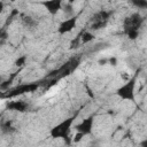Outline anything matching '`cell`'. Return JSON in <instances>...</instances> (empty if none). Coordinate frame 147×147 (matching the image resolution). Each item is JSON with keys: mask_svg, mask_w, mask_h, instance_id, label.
Segmentation results:
<instances>
[{"mask_svg": "<svg viewBox=\"0 0 147 147\" xmlns=\"http://www.w3.org/2000/svg\"><path fill=\"white\" fill-rule=\"evenodd\" d=\"M77 115H78V113H76L74 116H71V117L62 121L61 123H59L57 125H55L53 129H51V132H49L51 133V137L54 138V139L55 138H62L67 145H70L71 141L69 140V132H70V127H71L74 121L76 119Z\"/></svg>", "mask_w": 147, "mask_h": 147, "instance_id": "1", "label": "cell"}, {"mask_svg": "<svg viewBox=\"0 0 147 147\" xmlns=\"http://www.w3.org/2000/svg\"><path fill=\"white\" fill-rule=\"evenodd\" d=\"M137 76H138V71L137 74L130 78L129 80L125 82V84H123L122 86H119L117 90H116V94L123 99V100H129V101H132L134 102V87H136V82H137Z\"/></svg>", "mask_w": 147, "mask_h": 147, "instance_id": "2", "label": "cell"}, {"mask_svg": "<svg viewBox=\"0 0 147 147\" xmlns=\"http://www.w3.org/2000/svg\"><path fill=\"white\" fill-rule=\"evenodd\" d=\"M40 85H41V82H33V83L22 84V85H18L17 87L10 90L7 94L2 93V94H1V98H2V99H10V98H15V96H17V95L24 94V93H32V92H34Z\"/></svg>", "mask_w": 147, "mask_h": 147, "instance_id": "3", "label": "cell"}, {"mask_svg": "<svg viewBox=\"0 0 147 147\" xmlns=\"http://www.w3.org/2000/svg\"><path fill=\"white\" fill-rule=\"evenodd\" d=\"M93 122H94V115H90L85 119H83L79 124L76 125V132H80L84 136L91 134L92 133V127H93Z\"/></svg>", "mask_w": 147, "mask_h": 147, "instance_id": "4", "label": "cell"}, {"mask_svg": "<svg viewBox=\"0 0 147 147\" xmlns=\"http://www.w3.org/2000/svg\"><path fill=\"white\" fill-rule=\"evenodd\" d=\"M142 22H144L142 16L139 13H134V14L125 17V20L123 22V28H133V29L139 30Z\"/></svg>", "mask_w": 147, "mask_h": 147, "instance_id": "5", "label": "cell"}, {"mask_svg": "<svg viewBox=\"0 0 147 147\" xmlns=\"http://www.w3.org/2000/svg\"><path fill=\"white\" fill-rule=\"evenodd\" d=\"M77 20H78V16L75 15V16H71L69 17L68 20H64L57 28V32L60 34H64V33H68L70 32L71 30H74L76 28V24H77Z\"/></svg>", "mask_w": 147, "mask_h": 147, "instance_id": "6", "label": "cell"}, {"mask_svg": "<svg viewBox=\"0 0 147 147\" xmlns=\"http://www.w3.org/2000/svg\"><path fill=\"white\" fill-rule=\"evenodd\" d=\"M62 1L63 0H44L41 1V5L47 9L51 15H55L62 8Z\"/></svg>", "mask_w": 147, "mask_h": 147, "instance_id": "7", "label": "cell"}, {"mask_svg": "<svg viewBox=\"0 0 147 147\" xmlns=\"http://www.w3.org/2000/svg\"><path fill=\"white\" fill-rule=\"evenodd\" d=\"M7 108L9 110H16V111H20V113H23L28 108H29V105L22 100H18V101H10L7 103Z\"/></svg>", "mask_w": 147, "mask_h": 147, "instance_id": "8", "label": "cell"}, {"mask_svg": "<svg viewBox=\"0 0 147 147\" xmlns=\"http://www.w3.org/2000/svg\"><path fill=\"white\" fill-rule=\"evenodd\" d=\"M110 16H111V11H108V10H99V11H96V13L92 16L91 21H92V22H96V21H108V20L110 18Z\"/></svg>", "mask_w": 147, "mask_h": 147, "instance_id": "9", "label": "cell"}, {"mask_svg": "<svg viewBox=\"0 0 147 147\" xmlns=\"http://www.w3.org/2000/svg\"><path fill=\"white\" fill-rule=\"evenodd\" d=\"M20 71H21V69H18L17 71L13 72V74H11V75L8 77V79H7V80H5L3 83H1V84H0V88H1V91H6V90H7V88H8V87H9V86L13 84L14 79H15V78H16V76L20 74Z\"/></svg>", "mask_w": 147, "mask_h": 147, "instance_id": "10", "label": "cell"}, {"mask_svg": "<svg viewBox=\"0 0 147 147\" xmlns=\"http://www.w3.org/2000/svg\"><path fill=\"white\" fill-rule=\"evenodd\" d=\"M15 131V127H13V122L11 121H6L1 123V132L2 134H9Z\"/></svg>", "mask_w": 147, "mask_h": 147, "instance_id": "11", "label": "cell"}, {"mask_svg": "<svg viewBox=\"0 0 147 147\" xmlns=\"http://www.w3.org/2000/svg\"><path fill=\"white\" fill-rule=\"evenodd\" d=\"M124 33L131 40H136L139 37V30L133 29V28H124Z\"/></svg>", "mask_w": 147, "mask_h": 147, "instance_id": "12", "label": "cell"}, {"mask_svg": "<svg viewBox=\"0 0 147 147\" xmlns=\"http://www.w3.org/2000/svg\"><path fill=\"white\" fill-rule=\"evenodd\" d=\"M20 15V11H18V9H16V8H14L11 11H10V14H9V16L7 17V20H6V22H5V24H3V29H7L8 28V25L13 22V20L16 17V16H18Z\"/></svg>", "mask_w": 147, "mask_h": 147, "instance_id": "13", "label": "cell"}, {"mask_svg": "<svg viewBox=\"0 0 147 147\" xmlns=\"http://www.w3.org/2000/svg\"><path fill=\"white\" fill-rule=\"evenodd\" d=\"M108 21H96V22H92L91 25H90V29H92L93 31H96V30H100V29H103L106 25H107Z\"/></svg>", "mask_w": 147, "mask_h": 147, "instance_id": "14", "label": "cell"}, {"mask_svg": "<svg viewBox=\"0 0 147 147\" xmlns=\"http://www.w3.org/2000/svg\"><path fill=\"white\" fill-rule=\"evenodd\" d=\"M83 33H84V31L82 30L77 36H76V38L75 39H72L71 40V42H70V49H74V48H77L78 46H79V44L82 42V36H83Z\"/></svg>", "mask_w": 147, "mask_h": 147, "instance_id": "15", "label": "cell"}, {"mask_svg": "<svg viewBox=\"0 0 147 147\" xmlns=\"http://www.w3.org/2000/svg\"><path fill=\"white\" fill-rule=\"evenodd\" d=\"M22 23H23L25 26H28V28H33V26L37 25V22H36L31 16H23Z\"/></svg>", "mask_w": 147, "mask_h": 147, "instance_id": "16", "label": "cell"}, {"mask_svg": "<svg viewBox=\"0 0 147 147\" xmlns=\"http://www.w3.org/2000/svg\"><path fill=\"white\" fill-rule=\"evenodd\" d=\"M130 2L139 9H147V0H130Z\"/></svg>", "mask_w": 147, "mask_h": 147, "instance_id": "17", "label": "cell"}, {"mask_svg": "<svg viewBox=\"0 0 147 147\" xmlns=\"http://www.w3.org/2000/svg\"><path fill=\"white\" fill-rule=\"evenodd\" d=\"M94 39V34L92 32H88V31H84L83 36H82V42L83 44H87L90 41H92Z\"/></svg>", "mask_w": 147, "mask_h": 147, "instance_id": "18", "label": "cell"}, {"mask_svg": "<svg viewBox=\"0 0 147 147\" xmlns=\"http://www.w3.org/2000/svg\"><path fill=\"white\" fill-rule=\"evenodd\" d=\"M63 13L64 14H67L68 16H72L74 15V5H71V3H69V2H67L64 6H63Z\"/></svg>", "mask_w": 147, "mask_h": 147, "instance_id": "19", "label": "cell"}, {"mask_svg": "<svg viewBox=\"0 0 147 147\" xmlns=\"http://www.w3.org/2000/svg\"><path fill=\"white\" fill-rule=\"evenodd\" d=\"M25 62H26V55H21L20 57L16 59V61H15V65L18 67V68H22V67L25 64Z\"/></svg>", "mask_w": 147, "mask_h": 147, "instance_id": "20", "label": "cell"}, {"mask_svg": "<svg viewBox=\"0 0 147 147\" xmlns=\"http://www.w3.org/2000/svg\"><path fill=\"white\" fill-rule=\"evenodd\" d=\"M7 37H8V33H7V29H1V31H0V40H1V44H3L5 42V40L7 39Z\"/></svg>", "mask_w": 147, "mask_h": 147, "instance_id": "21", "label": "cell"}, {"mask_svg": "<svg viewBox=\"0 0 147 147\" xmlns=\"http://www.w3.org/2000/svg\"><path fill=\"white\" fill-rule=\"evenodd\" d=\"M108 63H109L110 65H113V67H116V65H117V57H116V56L109 57V59H108Z\"/></svg>", "mask_w": 147, "mask_h": 147, "instance_id": "22", "label": "cell"}, {"mask_svg": "<svg viewBox=\"0 0 147 147\" xmlns=\"http://www.w3.org/2000/svg\"><path fill=\"white\" fill-rule=\"evenodd\" d=\"M83 137H84V134H83V133L77 132V133L75 134V138H74L72 140H74V142H79V141L83 139Z\"/></svg>", "mask_w": 147, "mask_h": 147, "instance_id": "23", "label": "cell"}, {"mask_svg": "<svg viewBox=\"0 0 147 147\" xmlns=\"http://www.w3.org/2000/svg\"><path fill=\"white\" fill-rule=\"evenodd\" d=\"M98 63H99L100 65H105V64L108 63V59H100V60L98 61Z\"/></svg>", "mask_w": 147, "mask_h": 147, "instance_id": "24", "label": "cell"}, {"mask_svg": "<svg viewBox=\"0 0 147 147\" xmlns=\"http://www.w3.org/2000/svg\"><path fill=\"white\" fill-rule=\"evenodd\" d=\"M122 78L126 82V80H129V79H130V76H129V75H126V72H122Z\"/></svg>", "mask_w": 147, "mask_h": 147, "instance_id": "25", "label": "cell"}, {"mask_svg": "<svg viewBox=\"0 0 147 147\" xmlns=\"http://www.w3.org/2000/svg\"><path fill=\"white\" fill-rule=\"evenodd\" d=\"M140 145H141L142 147H147V139H145V140H142V141L140 142Z\"/></svg>", "mask_w": 147, "mask_h": 147, "instance_id": "26", "label": "cell"}, {"mask_svg": "<svg viewBox=\"0 0 147 147\" xmlns=\"http://www.w3.org/2000/svg\"><path fill=\"white\" fill-rule=\"evenodd\" d=\"M3 6H5V5H3V2L1 1V2H0V11H2V10H3Z\"/></svg>", "mask_w": 147, "mask_h": 147, "instance_id": "27", "label": "cell"}, {"mask_svg": "<svg viewBox=\"0 0 147 147\" xmlns=\"http://www.w3.org/2000/svg\"><path fill=\"white\" fill-rule=\"evenodd\" d=\"M75 1H76V0H68V2H69V3H71V5H74V3H75Z\"/></svg>", "mask_w": 147, "mask_h": 147, "instance_id": "28", "label": "cell"}, {"mask_svg": "<svg viewBox=\"0 0 147 147\" xmlns=\"http://www.w3.org/2000/svg\"><path fill=\"white\" fill-rule=\"evenodd\" d=\"M10 1H11V2H15V1H16V0H10Z\"/></svg>", "mask_w": 147, "mask_h": 147, "instance_id": "29", "label": "cell"}, {"mask_svg": "<svg viewBox=\"0 0 147 147\" xmlns=\"http://www.w3.org/2000/svg\"><path fill=\"white\" fill-rule=\"evenodd\" d=\"M118 1H125V0H118Z\"/></svg>", "mask_w": 147, "mask_h": 147, "instance_id": "30", "label": "cell"}]
</instances>
